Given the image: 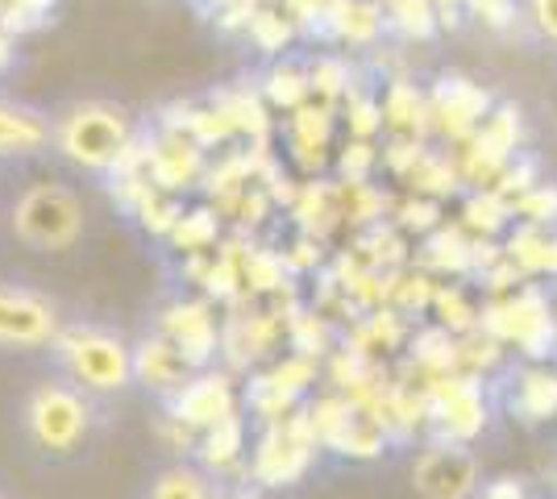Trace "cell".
I'll return each instance as SVG.
<instances>
[{"label": "cell", "instance_id": "cell-16", "mask_svg": "<svg viewBox=\"0 0 557 499\" xmlns=\"http://www.w3.org/2000/svg\"><path fill=\"white\" fill-rule=\"evenodd\" d=\"M483 499H524V487L516 478H495L487 491H483Z\"/></svg>", "mask_w": 557, "mask_h": 499}, {"label": "cell", "instance_id": "cell-11", "mask_svg": "<svg viewBox=\"0 0 557 499\" xmlns=\"http://www.w3.org/2000/svg\"><path fill=\"white\" fill-rule=\"evenodd\" d=\"M150 499H212V491H209V483L196 475V471L175 466V471H166V475L154 483Z\"/></svg>", "mask_w": 557, "mask_h": 499}, {"label": "cell", "instance_id": "cell-14", "mask_svg": "<svg viewBox=\"0 0 557 499\" xmlns=\"http://www.w3.org/2000/svg\"><path fill=\"white\" fill-rule=\"evenodd\" d=\"M529 17L549 42H557V0H529Z\"/></svg>", "mask_w": 557, "mask_h": 499}, {"label": "cell", "instance_id": "cell-4", "mask_svg": "<svg viewBox=\"0 0 557 499\" xmlns=\"http://www.w3.org/2000/svg\"><path fill=\"white\" fill-rule=\"evenodd\" d=\"M29 433L42 450L67 453L79 446V437L88 433V404L71 391V387H38L25 408Z\"/></svg>", "mask_w": 557, "mask_h": 499}, {"label": "cell", "instance_id": "cell-15", "mask_svg": "<svg viewBox=\"0 0 557 499\" xmlns=\"http://www.w3.org/2000/svg\"><path fill=\"white\" fill-rule=\"evenodd\" d=\"M466 4H470L474 13H483L491 25H508L511 13H516V9H511V0H466Z\"/></svg>", "mask_w": 557, "mask_h": 499}, {"label": "cell", "instance_id": "cell-12", "mask_svg": "<svg viewBox=\"0 0 557 499\" xmlns=\"http://www.w3.org/2000/svg\"><path fill=\"white\" fill-rule=\"evenodd\" d=\"M516 213L524 216L529 225H549V221H557V188L533 184V188L516 200Z\"/></svg>", "mask_w": 557, "mask_h": 499}, {"label": "cell", "instance_id": "cell-8", "mask_svg": "<svg viewBox=\"0 0 557 499\" xmlns=\"http://www.w3.org/2000/svg\"><path fill=\"white\" fill-rule=\"evenodd\" d=\"M516 408L529 416V421H545L557 412V375L554 371H524L516 383Z\"/></svg>", "mask_w": 557, "mask_h": 499}, {"label": "cell", "instance_id": "cell-5", "mask_svg": "<svg viewBox=\"0 0 557 499\" xmlns=\"http://www.w3.org/2000/svg\"><path fill=\"white\" fill-rule=\"evenodd\" d=\"M54 337V309L47 300L0 287V346H42Z\"/></svg>", "mask_w": 557, "mask_h": 499}, {"label": "cell", "instance_id": "cell-13", "mask_svg": "<svg viewBox=\"0 0 557 499\" xmlns=\"http://www.w3.org/2000/svg\"><path fill=\"white\" fill-rule=\"evenodd\" d=\"M237 446H242V428H237V421H233V416L216 421V425H212V437H209V462H216V466L233 462V458H237Z\"/></svg>", "mask_w": 557, "mask_h": 499}, {"label": "cell", "instance_id": "cell-6", "mask_svg": "<svg viewBox=\"0 0 557 499\" xmlns=\"http://www.w3.org/2000/svg\"><path fill=\"white\" fill-rule=\"evenodd\" d=\"M479 466L462 446H437L417 462V483L433 499H466L474 496Z\"/></svg>", "mask_w": 557, "mask_h": 499}, {"label": "cell", "instance_id": "cell-3", "mask_svg": "<svg viewBox=\"0 0 557 499\" xmlns=\"http://www.w3.org/2000/svg\"><path fill=\"white\" fill-rule=\"evenodd\" d=\"M59 354L67 362L75 383L92 387V391H116L134 375V354L116 341L113 333L100 329H75L59 341Z\"/></svg>", "mask_w": 557, "mask_h": 499}, {"label": "cell", "instance_id": "cell-7", "mask_svg": "<svg viewBox=\"0 0 557 499\" xmlns=\"http://www.w3.org/2000/svg\"><path fill=\"white\" fill-rule=\"evenodd\" d=\"M230 416V387L225 379H200L187 383L184 400H180V421L191 425H216Z\"/></svg>", "mask_w": 557, "mask_h": 499}, {"label": "cell", "instance_id": "cell-18", "mask_svg": "<svg viewBox=\"0 0 557 499\" xmlns=\"http://www.w3.org/2000/svg\"><path fill=\"white\" fill-rule=\"evenodd\" d=\"M0 499H4V496H0Z\"/></svg>", "mask_w": 557, "mask_h": 499}, {"label": "cell", "instance_id": "cell-17", "mask_svg": "<svg viewBox=\"0 0 557 499\" xmlns=\"http://www.w3.org/2000/svg\"><path fill=\"white\" fill-rule=\"evenodd\" d=\"M237 499H250V496H237Z\"/></svg>", "mask_w": 557, "mask_h": 499}, {"label": "cell", "instance_id": "cell-2", "mask_svg": "<svg viewBox=\"0 0 557 499\" xmlns=\"http://www.w3.org/2000/svg\"><path fill=\"white\" fill-rule=\"evenodd\" d=\"M59 146L71 163L109 166L129 146V121L109 104H84V109L67 113V121L59 125Z\"/></svg>", "mask_w": 557, "mask_h": 499}, {"label": "cell", "instance_id": "cell-10", "mask_svg": "<svg viewBox=\"0 0 557 499\" xmlns=\"http://www.w3.org/2000/svg\"><path fill=\"white\" fill-rule=\"evenodd\" d=\"M134 371H146V379L154 387H187V354L175 346V341H154L146 346L141 362H134Z\"/></svg>", "mask_w": 557, "mask_h": 499}, {"label": "cell", "instance_id": "cell-9", "mask_svg": "<svg viewBox=\"0 0 557 499\" xmlns=\"http://www.w3.org/2000/svg\"><path fill=\"white\" fill-rule=\"evenodd\" d=\"M47 142V125L22 109L0 104V154H29Z\"/></svg>", "mask_w": 557, "mask_h": 499}, {"label": "cell", "instance_id": "cell-1", "mask_svg": "<svg viewBox=\"0 0 557 499\" xmlns=\"http://www.w3.org/2000/svg\"><path fill=\"white\" fill-rule=\"evenodd\" d=\"M13 229H17V238L38 246V250H67L84 229V209L67 188L38 184L17 200Z\"/></svg>", "mask_w": 557, "mask_h": 499}]
</instances>
